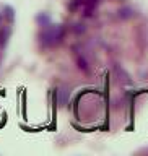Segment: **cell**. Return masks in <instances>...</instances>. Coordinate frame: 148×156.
I'll use <instances>...</instances> for the list:
<instances>
[{
  "label": "cell",
  "instance_id": "cell-1",
  "mask_svg": "<svg viewBox=\"0 0 148 156\" xmlns=\"http://www.w3.org/2000/svg\"><path fill=\"white\" fill-rule=\"evenodd\" d=\"M62 36H63V29L60 26H54V28H47L46 33H44L41 37H44V42L49 46V44L59 42L62 39Z\"/></svg>",
  "mask_w": 148,
  "mask_h": 156
},
{
  "label": "cell",
  "instance_id": "cell-2",
  "mask_svg": "<svg viewBox=\"0 0 148 156\" xmlns=\"http://www.w3.org/2000/svg\"><path fill=\"white\" fill-rule=\"evenodd\" d=\"M38 21L41 23L42 26H46V24L49 23V16H47V15H39V16H38Z\"/></svg>",
  "mask_w": 148,
  "mask_h": 156
},
{
  "label": "cell",
  "instance_id": "cell-3",
  "mask_svg": "<svg viewBox=\"0 0 148 156\" xmlns=\"http://www.w3.org/2000/svg\"><path fill=\"white\" fill-rule=\"evenodd\" d=\"M5 16H8V20H10V21L13 20V10L10 8V7H5Z\"/></svg>",
  "mask_w": 148,
  "mask_h": 156
},
{
  "label": "cell",
  "instance_id": "cell-4",
  "mask_svg": "<svg viewBox=\"0 0 148 156\" xmlns=\"http://www.w3.org/2000/svg\"><path fill=\"white\" fill-rule=\"evenodd\" d=\"M78 63H80V67H81V68H85V70L88 68V67H86V62L83 60V58H78Z\"/></svg>",
  "mask_w": 148,
  "mask_h": 156
}]
</instances>
